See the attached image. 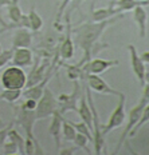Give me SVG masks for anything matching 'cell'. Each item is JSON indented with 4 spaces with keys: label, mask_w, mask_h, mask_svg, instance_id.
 <instances>
[{
    "label": "cell",
    "mask_w": 149,
    "mask_h": 155,
    "mask_svg": "<svg viewBox=\"0 0 149 155\" xmlns=\"http://www.w3.org/2000/svg\"><path fill=\"white\" fill-rule=\"evenodd\" d=\"M147 122H149V103L147 106H145V108H144V111H142V115H141V118H140V120H138V123L133 127V130H132L130 132V137H134L136 134H137V131L140 130V128L144 126Z\"/></svg>",
    "instance_id": "obj_27"
},
{
    "label": "cell",
    "mask_w": 149,
    "mask_h": 155,
    "mask_svg": "<svg viewBox=\"0 0 149 155\" xmlns=\"http://www.w3.org/2000/svg\"><path fill=\"white\" fill-rule=\"evenodd\" d=\"M86 92H83L81 95V99H79V106H78V115L81 118V120L85 122V123L92 128L93 131V111H92V107L89 104V101H87V96L85 95Z\"/></svg>",
    "instance_id": "obj_15"
},
{
    "label": "cell",
    "mask_w": 149,
    "mask_h": 155,
    "mask_svg": "<svg viewBox=\"0 0 149 155\" xmlns=\"http://www.w3.org/2000/svg\"><path fill=\"white\" fill-rule=\"evenodd\" d=\"M74 151H75V148H67V150H61L59 151V154H63V155H69V154H73Z\"/></svg>",
    "instance_id": "obj_35"
},
{
    "label": "cell",
    "mask_w": 149,
    "mask_h": 155,
    "mask_svg": "<svg viewBox=\"0 0 149 155\" xmlns=\"http://www.w3.org/2000/svg\"><path fill=\"white\" fill-rule=\"evenodd\" d=\"M28 76L26 75L22 67L14 66L5 68L3 74L0 75V82H2L3 88H9V90H23L27 84Z\"/></svg>",
    "instance_id": "obj_4"
},
{
    "label": "cell",
    "mask_w": 149,
    "mask_h": 155,
    "mask_svg": "<svg viewBox=\"0 0 149 155\" xmlns=\"http://www.w3.org/2000/svg\"><path fill=\"white\" fill-rule=\"evenodd\" d=\"M85 90H86L87 101H89V104H90L92 111H93V144H94V153L97 155H99V154L103 153L105 146H106L105 135L102 134V124L99 123V116H98V112H97V108L94 106V101H93L92 92H90L92 90L89 88V86L85 87Z\"/></svg>",
    "instance_id": "obj_5"
},
{
    "label": "cell",
    "mask_w": 149,
    "mask_h": 155,
    "mask_svg": "<svg viewBox=\"0 0 149 155\" xmlns=\"http://www.w3.org/2000/svg\"><path fill=\"white\" fill-rule=\"evenodd\" d=\"M46 70H47V62H43L40 64V59H36L34 67H32V71H31L30 76H28V79H27L26 88L40 83L42 80L44 79V72H46Z\"/></svg>",
    "instance_id": "obj_16"
},
{
    "label": "cell",
    "mask_w": 149,
    "mask_h": 155,
    "mask_svg": "<svg viewBox=\"0 0 149 155\" xmlns=\"http://www.w3.org/2000/svg\"><path fill=\"white\" fill-rule=\"evenodd\" d=\"M81 95H82V92H79L78 82L74 80V91L71 94H62L58 98V104H59L58 111L61 114H64L66 111H78L77 103L81 99Z\"/></svg>",
    "instance_id": "obj_8"
},
{
    "label": "cell",
    "mask_w": 149,
    "mask_h": 155,
    "mask_svg": "<svg viewBox=\"0 0 149 155\" xmlns=\"http://www.w3.org/2000/svg\"><path fill=\"white\" fill-rule=\"evenodd\" d=\"M11 128H14V123L8 124V127L0 128V147H3V144L5 143V140H7L8 134H9V130H11Z\"/></svg>",
    "instance_id": "obj_32"
},
{
    "label": "cell",
    "mask_w": 149,
    "mask_h": 155,
    "mask_svg": "<svg viewBox=\"0 0 149 155\" xmlns=\"http://www.w3.org/2000/svg\"><path fill=\"white\" fill-rule=\"evenodd\" d=\"M0 25H2V27H3V30L2 31H0V34H2V32L3 31H4L5 30V28H7V23H5V20H4V18H3V14H2V7H0Z\"/></svg>",
    "instance_id": "obj_34"
},
{
    "label": "cell",
    "mask_w": 149,
    "mask_h": 155,
    "mask_svg": "<svg viewBox=\"0 0 149 155\" xmlns=\"http://www.w3.org/2000/svg\"><path fill=\"white\" fill-rule=\"evenodd\" d=\"M32 43V35L27 28L22 27L18 28L12 38V48H20V47H30Z\"/></svg>",
    "instance_id": "obj_17"
},
{
    "label": "cell",
    "mask_w": 149,
    "mask_h": 155,
    "mask_svg": "<svg viewBox=\"0 0 149 155\" xmlns=\"http://www.w3.org/2000/svg\"><path fill=\"white\" fill-rule=\"evenodd\" d=\"M71 123H73V122H71ZM73 124H74V127H75L77 131L81 132V134H83V135H86V137L90 139V142H93V131L85 122L81 120V122H78V123H73Z\"/></svg>",
    "instance_id": "obj_29"
},
{
    "label": "cell",
    "mask_w": 149,
    "mask_h": 155,
    "mask_svg": "<svg viewBox=\"0 0 149 155\" xmlns=\"http://www.w3.org/2000/svg\"><path fill=\"white\" fill-rule=\"evenodd\" d=\"M2 51H3V47H2V44H0V52H2Z\"/></svg>",
    "instance_id": "obj_40"
},
{
    "label": "cell",
    "mask_w": 149,
    "mask_h": 155,
    "mask_svg": "<svg viewBox=\"0 0 149 155\" xmlns=\"http://www.w3.org/2000/svg\"><path fill=\"white\" fill-rule=\"evenodd\" d=\"M147 82L149 83V72H147Z\"/></svg>",
    "instance_id": "obj_39"
},
{
    "label": "cell",
    "mask_w": 149,
    "mask_h": 155,
    "mask_svg": "<svg viewBox=\"0 0 149 155\" xmlns=\"http://www.w3.org/2000/svg\"><path fill=\"white\" fill-rule=\"evenodd\" d=\"M24 106L28 110H34L35 111V110H36V106H38V101H34V99H26Z\"/></svg>",
    "instance_id": "obj_33"
},
{
    "label": "cell",
    "mask_w": 149,
    "mask_h": 155,
    "mask_svg": "<svg viewBox=\"0 0 149 155\" xmlns=\"http://www.w3.org/2000/svg\"><path fill=\"white\" fill-rule=\"evenodd\" d=\"M120 9L118 8H112V7H108V8H99V9H95L93 11V20L94 21H103V20H109V18L114 15H118L120 14Z\"/></svg>",
    "instance_id": "obj_21"
},
{
    "label": "cell",
    "mask_w": 149,
    "mask_h": 155,
    "mask_svg": "<svg viewBox=\"0 0 149 155\" xmlns=\"http://www.w3.org/2000/svg\"><path fill=\"white\" fill-rule=\"evenodd\" d=\"M66 23H67V34L64 40L62 41L59 47V55L63 58L64 60H70L71 58L74 56V46H73V40H71V30H70V20L69 18L66 19Z\"/></svg>",
    "instance_id": "obj_19"
},
{
    "label": "cell",
    "mask_w": 149,
    "mask_h": 155,
    "mask_svg": "<svg viewBox=\"0 0 149 155\" xmlns=\"http://www.w3.org/2000/svg\"><path fill=\"white\" fill-rule=\"evenodd\" d=\"M118 98H120V102H118L117 107L113 110V112L110 114L108 122H106V124L102 126V134L103 135L109 134V132L112 130H114V128L121 127V126L124 124V122H125V118H126V112H125L126 96H125V94H121Z\"/></svg>",
    "instance_id": "obj_7"
},
{
    "label": "cell",
    "mask_w": 149,
    "mask_h": 155,
    "mask_svg": "<svg viewBox=\"0 0 149 155\" xmlns=\"http://www.w3.org/2000/svg\"><path fill=\"white\" fill-rule=\"evenodd\" d=\"M148 3H149L148 0H145V2H137V0H117L114 4L117 5V8L120 11L124 12V11H132V9H134L137 5H144V4H148Z\"/></svg>",
    "instance_id": "obj_23"
},
{
    "label": "cell",
    "mask_w": 149,
    "mask_h": 155,
    "mask_svg": "<svg viewBox=\"0 0 149 155\" xmlns=\"http://www.w3.org/2000/svg\"><path fill=\"white\" fill-rule=\"evenodd\" d=\"M28 20H30V28H31V31L36 32V31H39L40 28L43 27V19H42V16L36 12L35 7H32L30 9V14H28Z\"/></svg>",
    "instance_id": "obj_22"
},
{
    "label": "cell",
    "mask_w": 149,
    "mask_h": 155,
    "mask_svg": "<svg viewBox=\"0 0 149 155\" xmlns=\"http://www.w3.org/2000/svg\"><path fill=\"white\" fill-rule=\"evenodd\" d=\"M8 139H11L12 142H15V143L18 144L19 154H22V155L26 154V139L19 134V131L11 128V130H9V134H8Z\"/></svg>",
    "instance_id": "obj_26"
},
{
    "label": "cell",
    "mask_w": 149,
    "mask_h": 155,
    "mask_svg": "<svg viewBox=\"0 0 149 155\" xmlns=\"http://www.w3.org/2000/svg\"><path fill=\"white\" fill-rule=\"evenodd\" d=\"M59 104H58V99L54 96V94L51 92L50 88H44V92L42 95V98L38 101V106H36V118L38 119H44L48 118L54 114L55 111H58Z\"/></svg>",
    "instance_id": "obj_6"
},
{
    "label": "cell",
    "mask_w": 149,
    "mask_h": 155,
    "mask_svg": "<svg viewBox=\"0 0 149 155\" xmlns=\"http://www.w3.org/2000/svg\"><path fill=\"white\" fill-rule=\"evenodd\" d=\"M128 50L130 52V64L132 70H133L136 78H137L138 83L141 86H144L147 83V67H145V62L142 60V58L137 54V50L133 44H129Z\"/></svg>",
    "instance_id": "obj_10"
},
{
    "label": "cell",
    "mask_w": 149,
    "mask_h": 155,
    "mask_svg": "<svg viewBox=\"0 0 149 155\" xmlns=\"http://www.w3.org/2000/svg\"><path fill=\"white\" fill-rule=\"evenodd\" d=\"M48 78H50V75H47L40 83H38V84L27 87V88H26V91L23 92L24 98L26 99H34V101H39V99L42 98V95H43V92H44V88L47 87Z\"/></svg>",
    "instance_id": "obj_20"
},
{
    "label": "cell",
    "mask_w": 149,
    "mask_h": 155,
    "mask_svg": "<svg viewBox=\"0 0 149 155\" xmlns=\"http://www.w3.org/2000/svg\"><path fill=\"white\" fill-rule=\"evenodd\" d=\"M3 153L12 155V154H18L19 153V147L15 142H12L11 139H8V142L5 140V143L3 144Z\"/></svg>",
    "instance_id": "obj_31"
},
{
    "label": "cell",
    "mask_w": 149,
    "mask_h": 155,
    "mask_svg": "<svg viewBox=\"0 0 149 155\" xmlns=\"http://www.w3.org/2000/svg\"><path fill=\"white\" fill-rule=\"evenodd\" d=\"M12 0H0V7H4V5H8Z\"/></svg>",
    "instance_id": "obj_37"
},
{
    "label": "cell",
    "mask_w": 149,
    "mask_h": 155,
    "mask_svg": "<svg viewBox=\"0 0 149 155\" xmlns=\"http://www.w3.org/2000/svg\"><path fill=\"white\" fill-rule=\"evenodd\" d=\"M142 88H144V90H142V96L140 98V101H138L137 104H136L134 107L132 108L130 111H129V114H128V124H126L125 130H124V132H122L121 138H120V140H118V143H117V147H116L114 154H117L118 151L121 150L122 144L126 142V138L130 137L132 130H133V127L138 123V120H140V118H141V115H142V111H144L145 106L149 103V83H145V86L142 87Z\"/></svg>",
    "instance_id": "obj_2"
},
{
    "label": "cell",
    "mask_w": 149,
    "mask_h": 155,
    "mask_svg": "<svg viewBox=\"0 0 149 155\" xmlns=\"http://www.w3.org/2000/svg\"><path fill=\"white\" fill-rule=\"evenodd\" d=\"M8 18L11 19L12 24H8L5 30L9 28H30V20H28V15H24L19 7V0H12L8 4ZM4 30V31H5Z\"/></svg>",
    "instance_id": "obj_9"
},
{
    "label": "cell",
    "mask_w": 149,
    "mask_h": 155,
    "mask_svg": "<svg viewBox=\"0 0 149 155\" xmlns=\"http://www.w3.org/2000/svg\"><path fill=\"white\" fill-rule=\"evenodd\" d=\"M141 58H142V60H144L145 63H148L149 64V51H147V52H144L141 55Z\"/></svg>",
    "instance_id": "obj_36"
},
{
    "label": "cell",
    "mask_w": 149,
    "mask_h": 155,
    "mask_svg": "<svg viewBox=\"0 0 149 155\" xmlns=\"http://www.w3.org/2000/svg\"><path fill=\"white\" fill-rule=\"evenodd\" d=\"M113 20H103V21H93V23H85L81 25L79 28H75L74 32L77 35V41L78 46L83 50V59L82 62H79L81 66L86 64L90 59H93L92 50L93 47L97 44L99 36L102 35V32L106 30L109 24H112Z\"/></svg>",
    "instance_id": "obj_1"
},
{
    "label": "cell",
    "mask_w": 149,
    "mask_h": 155,
    "mask_svg": "<svg viewBox=\"0 0 149 155\" xmlns=\"http://www.w3.org/2000/svg\"><path fill=\"white\" fill-rule=\"evenodd\" d=\"M90 139L86 137V135L81 134V132L77 131V135H75V139H74V144H75L78 148H83V150L86 151L87 154H92V151H90V148L87 147V142H89Z\"/></svg>",
    "instance_id": "obj_28"
},
{
    "label": "cell",
    "mask_w": 149,
    "mask_h": 155,
    "mask_svg": "<svg viewBox=\"0 0 149 155\" xmlns=\"http://www.w3.org/2000/svg\"><path fill=\"white\" fill-rule=\"evenodd\" d=\"M14 51H15V48L11 47L9 50H3L2 52H0V68H3V67H4L8 62H11L12 60Z\"/></svg>",
    "instance_id": "obj_30"
},
{
    "label": "cell",
    "mask_w": 149,
    "mask_h": 155,
    "mask_svg": "<svg viewBox=\"0 0 149 155\" xmlns=\"http://www.w3.org/2000/svg\"><path fill=\"white\" fill-rule=\"evenodd\" d=\"M86 83L92 91H95L98 94H106V95H116V96H120L122 94V92L117 91V90L112 88L98 74H87Z\"/></svg>",
    "instance_id": "obj_11"
},
{
    "label": "cell",
    "mask_w": 149,
    "mask_h": 155,
    "mask_svg": "<svg viewBox=\"0 0 149 155\" xmlns=\"http://www.w3.org/2000/svg\"><path fill=\"white\" fill-rule=\"evenodd\" d=\"M3 127H4V124H3V120L0 119V128H3Z\"/></svg>",
    "instance_id": "obj_38"
},
{
    "label": "cell",
    "mask_w": 149,
    "mask_h": 155,
    "mask_svg": "<svg viewBox=\"0 0 149 155\" xmlns=\"http://www.w3.org/2000/svg\"><path fill=\"white\" fill-rule=\"evenodd\" d=\"M114 66H118V60H108V59H98V58H93L90 59L86 64H83L82 70H83V75L87 74H102L105 71H108L109 68Z\"/></svg>",
    "instance_id": "obj_12"
},
{
    "label": "cell",
    "mask_w": 149,
    "mask_h": 155,
    "mask_svg": "<svg viewBox=\"0 0 149 155\" xmlns=\"http://www.w3.org/2000/svg\"><path fill=\"white\" fill-rule=\"evenodd\" d=\"M15 115H16V122L23 127V130L26 132V137H27L28 139H32L35 142L36 154H43L44 151L42 150L39 142H38L36 138L34 137V123H35V120H38L36 112H35L34 110H28L24 106V103H22L20 106L15 107Z\"/></svg>",
    "instance_id": "obj_3"
},
{
    "label": "cell",
    "mask_w": 149,
    "mask_h": 155,
    "mask_svg": "<svg viewBox=\"0 0 149 155\" xmlns=\"http://www.w3.org/2000/svg\"><path fill=\"white\" fill-rule=\"evenodd\" d=\"M62 124H63V118L62 114L59 111H55L53 115H51V123L50 127H48V132L53 135L54 140H55V146H57L58 153L61 151V146H62Z\"/></svg>",
    "instance_id": "obj_13"
},
{
    "label": "cell",
    "mask_w": 149,
    "mask_h": 155,
    "mask_svg": "<svg viewBox=\"0 0 149 155\" xmlns=\"http://www.w3.org/2000/svg\"><path fill=\"white\" fill-rule=\"evenodd\" d=\"M22 90H9L4 88L0 94V101H5L7 103H15L22 96Z\"/></svg>",
    "instance_id": "obj_25"
},
{
    "label": "cell",
    "mask_w": 149,
    "mask_h": 155,
    "mask_svg": "<svg viewBox=\"0 0 149 155\" xmlns=\"http://www.w3.org/2000/svg\"><path fill=\"white\" fill-rule=\"evenodd\" d=\"M62 135H63V139L64 140H69L73 142L75 139V135H77V130L74 127V124L71 122L63 119V124H62Z\"/></svg>",
    "instance_id": "obj_24"
},
{
    "label": "cell",
    "mask_w": 149,
    "mask_h": 155,
    "mask_svg": "<svg viewBox=\"0 0 149 155\" xmlns=\"http://www.w3.org/2000/svg\"><path fill=\"white\" fill-rule=\"evenodd\" d=\"M32 60H34V56H32L30 47H20V48H15L11 63L14 66L23 68V67H30L32 64Z\"/></svg>",
    "instance_id": "obj_14"
},
{
    "label": "cell",
    "mask_w": 149,
    "mask_h": 155,
    "mask_svg": "<svg viewBox=\"0 0 149 155\" xmlns=\"http://www.w3.org/2000/svg\"><path fill=\"white\" fill-rule=\"evenodd\" d=\"M133 19L138 27V35L141 39L147 36V21H148V14L142 5H137L133 9Z\"/></svg>",
    "instance_id": "obj_18"
}]
</instances>
